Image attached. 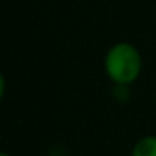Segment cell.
I'll list each match as a JSON object with an SVG mask.
<instances>
[{"label":"cell","mask_w":156,"mask_h":156,"mask_svg":"<svg viewBox=\"0 0 156 156\" xmlns=\"http://www.w3.org/2000/svg\"><path fill=\"white\" fill-rule=\"evenodd\" d=\"M0 156H10L9 153H0Z\"/></svg>","instance_id":"cell-3"},{"label":"cell","mask_w":156,"mask_h":156,"mask_svg":"<svg viewBox=\"0 0 156 156\" xmlns=\"http://www.w3.org/2000/svg\"><path fill=\"white\" fill-rule=\"evenodd\" d=\"M131 156H156V134H146L134 143Z\"/></svg>","instance_id":"cell-2"},{"label":"cell","mask_w":156,"mask_h":156,"mask_svg":"<svg viewBox=\"0 0 156 156\" xmlns=\"http://www.w3.org/2000/svg\"><path fill=\"white\" fill-rule=\"evenodd\" d=\"M104 72L114 86H133L143 71V55L134 44L119 41L104 54Z\"/></svg>","instance_id":"cell-1"}]
</instances>
